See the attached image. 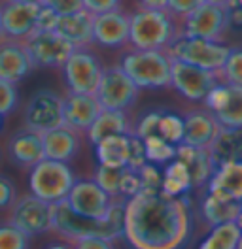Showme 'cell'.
I'll return each instance as SVG.
<instances>
[{
	"instance_id": "d590c367",
	"label": "cell",
	"mask_w": 242,
	"mask_h": 249,
	"mask_svg": "<svg viewBox=\"0 0 242 249\" xmlns=\"http://www.w3.org/2000/svg\"><path fill=\"white\" fill-rule=\"evenodd\" d=\"M121 172L123 168H108L99 164L97 170L93 174V179L99 183V187L106 191L112 198L120 196V181H121Z\"/></svg>"
},
{
	"instance_id": "f1b7e54d",
	"label": "cell",
	"mask_w": 242,
	"mask_h": 249,
	"mask_svg": "<svg viewBox=\"0 0 242 249\" xmlns=\"http://www.w3.org/2000/svg\"><path fill=\"white\" fill-rule=\"evenodd\" d=\"M227 85V83H225ZM220 126L225 128H241L242 126V87L227 85L225 104L212 113Z\"/></svg>"
},
{
	"instance_id": "30bf717a",
	"label": "cell",
	"mask_w": 242,
	"mask_h": 249,
	"mask_svg": "<svg viewBox=\"0 0 242 249\" xmlns=\"http://www.w3.org/2000/svg\"><path fill=\"white\" fill-rule=\"evenodd\" d=\"M10 223H14L19 231L27 236H40L51 232L53 227V204L30 195L17 196L15 204L10 208Z\"/></svg>"
},
{
	"instance_id": "7a4b0ae2",
	"label": "cell",
	"mask_w": 242,
	"mask_h": 249,
	"mask_svg": "<svg viewBox=\"0 0 242 249\" xmlns=\"http://www.w3.org/2000/svg\"><path fill=\"white\" fill-rule=\"evenodd\" d=\"M125 202L127 198L116 196L110 210L102 219H89L78 215L68 206L66 200L53 204V227L51 231L60 236L64 242H72L78 238L97 236L104 238L108 242H114L123 238V213H125Z\"/></svg>"
},
{
	"instance_id": "603a6c76",
	"label": "cell",
	"mask_w": 242,
	"mask_h": 249,
	"mask_svg": "<svg viewBox=\"0 0 242 249\" xmlns=\"http://www.w3.org/2000/svg\"><path fill=\"white\" fill-rule=\"evenodd\" d=\"M55 32L60 34L74 49L93 46V16L87 10H80L68 16H59Z\"/></svg>"
},
{
	"instance_id": "f546056e",
	"label": "cell",
	"mask_w": 242,
	"mask_h": 249,
	"mask_svg": "<svg viewBox=\"0 0 242 249\" xmlns=\"http://www.w3.org/2000/svg\"><path fill=\"white\" fill-rule=\"evenodd\" d=\"M191 178L189 172L183 166V162H180L178 159L170 160L168 164H165L163 170V183H161V191L170 195V196H183L191 191Z\"/></svg>"
},
{
	"instance_id": "9f6ffc18",
	"label": "cell",
	"mask_w": 242,
	"mask_h": 249,
	"mask_svg": "<svg viewBox=\"0 0 242 249\" xmlns=\"http://www.w3.org/2000/svg\"><path fill=\"white\" fill-rule=\"evenodd\" d=\"M2 124H4V117L0 115V130H2Z\"/></svg>"
},
{
	"instance_id": "681fc988",
	"label": "cell",
	"mask_w": 242,
	"mask_h": 249,
	"mask_svg": "<svg viewBox=\"0 0 242 249\" xmlns=\"http://www.w3.org/2000/svg\"><path fill=\"white\" fill-rule=\"evenodd\" d=\"M140 8H148V10H166L168 8V0H138Z\"/></svg>"
},
{
	"instance_id": "f5cc1de1",
	"label": "cell",
	"mask_w": 242,
	"mask_h": 249,
	"mask_svg": "<svg viewBox=\"0 0 242 249\" xmlns=\"http://www.w3.org/2000/svg\"><path fill=\"white\" fill-rule=\"evenodd\" d=\"M237 225H239V229L242 231V208H241V213H239V217H237V221H235Z\"/></svg>"
},
{
	"instance_id": "ac0fdd59",
	"label": "cell",
	"mask_w": 242,
	"mask_h": 249,
	"mask_svg": "<svg viewBox=\"0 0 242 249\" xmlns=\"http://www.w3.org/2000/svg\"><path fill=\"white\" fill-rule=\"evenodd\" d=\"M8 157L17 168H32L44 159L42 136L30 128H19L8 140Z\"/></svg>"
},
{
	"instance_id": "4316f807",
	"label": "cell",
	"mask_w": 242,
	"mask_h": 249,
	"mask_svg": "<svg viewBox=\"0 0 242 249\" xmlns=\"http://www.w3.org/2000/svg\"><path fill=\"white\" fill-rule=\"evenodd\" d=\"M241 208L242 202H239V200H233V198L222 196L218 193L206 191V195L202 196V202H201V213H202V219L208 227H216V225L237 221L239 213H241Z\"/></svg>"
},
{
	"instance_id": "c3c4849f",
	"label": "cell",
	"mask_w": 242,
	"mask_h": 249,
	"mask_svg": "<svg viewBox=\"0 0 242 249\" xmlns=\"http://www.w3.org/2000/svg\"><path fill=\"white\" fill-rule=\"evenodd\" d=\"M225 10V21H227V29H233V31H242V8L237 2H231Z\"/></svg>"
},
{
	"instance_id": "d4e9b609",
	"label": "cell",
	"mask_w": 242,
	"mask_h": 249,
	"mask_svg": "<svg viewBox=\"0 0 242 249\" xmlns=\"http://www.w3.org/2000/svg\"><path fill=\"white\" fill-rule=\"evenodd\" d=\"M93 145H97L101 140L110 136H120V134H133V123L129 119L127 111L120 109H101L99 117L85 132Z\"/></svg>"
},
{
	"instance_id": "60d3db41",
	"label": "cell",
	"mask_w": 242,
	"mask_h": 249,
	"mask_svg": "<svg viewBox=\"0 0 242 249\" xmlns=\"http://www.w3.org/2000/svg\"><path fill=\"white\" fill-rule=\"evenodd\" d=\"M146 160V149H144V142L135 134H129V149H127V166L138 170L140 166H144Z\"/></svg>"
},
{
	"instance_id": "5b68a950",
	"label": "cell",
	"mask_w": 242,
	"mask_h": 249,
	"mask_svg": "<svg viewBox=\"0 0 242 249\" xmlns=\"http://www.w3.org/2000/svg\"><path fill=\"white\" fill-rule=\"evenodd\" d=\"M74 181L76 176L70 164L51 159H42L36 162L29 174L30 193L49 204L66 200Z\"/></svg>"
},
{
	"instance_id": "e575fe53",
	"label": "cell",
	"mask_w": 242,
	"mask_h": 249,
	"mask_svg": "<svg viewBox=\"0 0 242 249\" xmlns=\"http://www.w3.org/2000/svg\"><path fill=\"white\" fill-rule=\"evenodd\" d=\"M30 236L19 231L14 223H0V249H29Z\"/></svg>"
},
{
	"instance_id": "7c38bea8",
	"label": "cell",
	"mask_w": 242,
	"mask_h": 249,
	"mask_svg": "<svg viewBox=\"0 0 242 249\" xmlns=\"http://www.w3.org/2000/svg\"><path fill=\"white\" fill-rule=\"evenodd\" d=\"M218 83H220L218 72H210V70H204V68L172 59L170 87H174L185 100L202 102L204 96L210 93L212 87Z\"/></svg>"
},
{
	"instance_id": "836d02e7",
	"label": "cell",
	"mask_w": 242,
	"mask_h": 249,
	"mask_svg": "<svg viewBox=\"0 0 242 249\" xmlns=\"http://www.w3.org/2000/svg\"><path fill=\"white\" fill-rule=\"evenodd\" d=\"M157 136H161L163 140L170 142L174 145L182 143V140H183V117L172 113V111H163V115L159 119Z\"/></svg>"
},
{
	"instance_id": "d6986e66",
	"label": "cell",
	"mask_w": 242,
	"mask_h": 249,
	"mask_svg": "<svg viewBox=\"0 0 242 249\" xmlns=\"http://www.w3.org/2000/svg\"><path fill=\"white\" fill-rule=\"evenodd\" d=\"M40 136H42V145H44V159L70 162L81 149V134L64 124L42 132Z\"/></svg>"
},
{
	"instance_id": "b9f144b4",
	"label": "cell",
	"mask_w": 242,
	"mask_h": 249,
	"mask_svg": "<svg viewBox=\"0 0 242 249\" xmlns=\"http://www.w3.org/2000/svg\"><path fill=\"white\" fill-rule=\"evenodd\" d=\"M201 4H204V0H168L166 12L174 17L176 21H182L185 16L195 12Z\"/></svg>"
},
{
	"instance_id": "1f68e13d",
	"label": "cell",
	"mask_w": 242,
	"mask_h": 249,
	"mask_svg": "<svg viewBox=\"0 0 242 249\" xmlns=\"http://www.w3.org/2000/svg\"><path fill=\"white\" fill-rule=\"evenodd\" d=\"M144 142V149H146V160L151 164H168L170 160L176 159V145L170 142L163 140L161 136H150Z\"/></svg>"
},
{
	"instance_id": "7bdbcfd3",
	"label": "cell",
	"mask_w": 242,
	"mask_h": 249,
	"mask_svg": "<svg viewBox=\"0 0 242 249\" xmlns=\"http://www.w3.org/2000/svg\"><path fill=\"white\" fill-rule=\"evenodd\" d=\"M17 200V187L4 174H0V212L10 210Z\"/></svg>"
},
{
	"instance_id": "ab89813d",
	"label": "cell",
	"mask_w": 242,
	"mask_h": 249,
	"mask_svg": "<svg viewBox=\"0 0 242 249\" xmlns=\"http://www.w3.org/2000/svg\"><path fill=\"white\" fill-rule=\"evenodd\" d=\"M142 191V181L138 170L125 166L121 172V181H120V196L121 198H133L135 195H138Z\"/></svg>"
},
{
	"instance_id": "816d5d0a",
	"label": "cell",
	"mask_w": 242,
	"mask_h": 249,
	"mask_svg": "<svg viewBox=\"0 0 242 249\" xmlns=\"http://www.w3.org/2000/svg\"><path fill=\"white\" fill-rule=\"evenodd\" d=\"M206 4H214V6H220V8H227L231 2H235V0H204Z\"/></svg>"
},
{
	"instance_id": "2e32d148",
	"label": "cell",
	"mask_w": 242,
	"mask_h": 249,
	"mask_svg": "<svg viewBox=\"0 0 242 249\" xmlns=\"http://www.w3.org/2000/svg\"><path fill=\"white\" fill-rule=\"evenodd\" d=\"M93 44L108 49L129 46V14L116 8L93 16Z\"/></svg>"
},
{
	"instance_id": "f907efd6",
	"label": "cell",
	"mask_w": 242,
	"mask_h": 249,
	"mask_svg": "<svg viewBox=\"0 0 242 249\" xmlns=\"http://www.w3.org/2000/svg\"><path fill=\"white\" fill-rule=\"evenodd\" d=\"M45 249H74L70 242H55V244H49Z\"/></svg>"
},
{
	"instance_id": "8d00e7d4",
	"label": "cell",
	"mask_w": 242,
	"mask_h": 249,
	"mask_svg": "<svg viewBox=\"0 0 242 249\" xmlns=\"http://www.w3.org/2000/svg\"><path fill=\"white\" fill-rule=\"evenodd\" d=\"M163 115V109H151L148 113H144L136 124H133V134L138 136L140 140H146L150 136H157V128H159V119Z\"/></svg>"
},
{
	"instance_id": "8fae6325",
	"label": "cell",
	"mask_w": 242,
	"mask_h": 249,
	"mask_svg": "<svg viewBox=\"0 0 242 249\" xmlns=\"http://www.w3.org/2000/svg\"><path fill=\"white\" fill-rule=\"evenodd\" d=\"M62 124V96L49 89H40L30 96L23 113V126L38 134Z\"/></svg>"
},
{
	"instance_id": "db71d44e",
	"label": "cell",
	"mask_w": 242,
	"mask_h": 249,
	"mask_svg": "<svg viewBox=\"0 0 242 249\" xmlns=\"http://www.w3.org/2000/svg\"><path fill=\"white\" fill-rule=\"evenodd\" d=\"M17 2H29V4H42V0H17Z\"/></svg>"
},
{
	"instance_id": "8992f818",
	"label": "cell",
	"mask_w": 242,
	"mask_h": 249,
	"mask_svg": "<svg viewBox=\"0 0 242 249\" xmlns=\"http://www.w3.org/2000/svg\"><path fill=\"white\" fill-rule=\"evenodd\" d=\"M229 47L231 46H227L223 42H212V40L178 34L172 40V44L166 47V53L174 61L187 62L210 72H218L225 62Z\"/></svg>"
},
{
	"instance_id": "83f0119b",
	"label": "cell",
	"mask_w": 242,
	"mask_h": 249,
	"mask_svg": "<svg viewBox=\"0 0 242 249\" xmlns=\"http://www.w3.org/2000/svg\"><path fill=\"white\" fill-rule=\"evenodd\" d=\"M127 149H129V134L110 136L95 145L99 164L108 166V168H125L127 166Z\"/></svg>"
},
{
	"instance_id": "ba28073f",
	"label": "cell",
	"mask_w": 242,
	"mask_h": 249,
	"mask_svg": "<svg viewBox=\"0 0 242 249\" xmlns=\"http://www.w3.org/2000/svg\"><path fill=\"white\" fill-rule=\"evenodd\" d=\"M140 89L133 83L120 64L106 66L99 81V87L95 91V96L102 109H120L129 111L138 100Z\"/></svg>"
},
{
	"instance_id": "5bb4252c",
	"label": "cell",
	"mask_w": 242,
	"mask_h": 249,
	"mask_svg": "<svg viewBox=\"0 0 242 249\" xmlns=\"http://www.w3.org/2000/svg\"><path fill=\"white\" fill-rule=\"evenodd\" d=\"M180 25V34L191 36V38H202L212 42H222L227 32L225 10L214 4H201L195 12L185 16Z\"/></svg>"
},
{
	"instance_id": "44dd1931",
	"label": "cell",
	"mask_w": 242,
	"mask_h": 249,
	"mask_svg": "<svg viewBox=\"0 0 242 249\" xmlns=\"http://www.w3.org/2000/svg\"><path fill=\"white\" fill-rule=\"evenodd\" d=\"M220 130V124L212 111L206 108L189 109L183 115V140L182 143L195 145V147H208Z\"/></svg>"
},
{
	"instance_id": "6f0895ef",
	"label": "cell",
	"mask_w": 242,
	"mask_h": 249,
	"mask_svg": "<svg viewBox=\"0 0 242 249\" xmlns=\"http://www.w3.org/2000/svg\"><path fill=\"white\" fill-rule=\"evenodd\" d=\"M235 2H237V4H239V6L242 8V0H235Z\"/></svg>"
},
{
	"instance_id": "9c48e42d",
	"label": "cell",
	"mask_w": 242,
	"mask_h": 249,
	"mask_svg": "<svg viewBox=\"0 0 242 249\" xmlns=\"http://www.w3.org/2000/svg\"><path fill=\"white\" fill-rule=\"evenodd\" d=\"M23 46L34 68H60L74 51V46L55 31H34L23 40Z\"/></svg>"
},
{
	"instance_id": "f6af8a7d",
	"label": "cell",
	"mask_w": 242,
	"mask_h": 249,
	"mask_svg": "<svg viewBox=\"0 0 242 249\" xmlns=\"http://www.w3.org/2000/svg\"><path fill=\"white\" fill-rule=\"evenodd\" d=\"M74 249H116L114 242H108L104 238H97V236H87V238H78L70 242Z\"/></svg>"
},
{
	"instance_id": "74e56055",
	"label": "cell",
	"mask_w": 242,
	"mask_h": 249,
	"mask_svg": "<svg viewBox=\"0 0 242 249\" xmlns=\"http://www.w3.org/2000/svg\"><path fill=\"white\" fill-rule=\"evenodd\" d=\"M138 176L142 181V191L146 193H153V191H161V183H163V170L157 164L146 162L144 166L138 168ZM140 191V193H142Z\"/></svg>"
},
{
	"instance_id": "e0dca14e",
	"label": "cell",
	"mask_w": 242,
	"mask_h": 249,
	"mask_svg": "<svg viewBox=\"0 0 242 249\" xmlns=\"http://www.w3.org/2000/svg\"><path fill=\"white\" fill-rule=\"evenodd\" d=\"M101 104L95 94L68 93L62 96V124L80 134H85L101 113Z\"/></svg>"
},
{
	"instance_id": "6da1fadb",
	"label": "cell",
	"mask_w": 242,
	"mask_h": 249,
	"mask_svg": "<svg viewBox=\"0 0 242 249\" xmlns=\"http://www.w3.org/2000/svg\"><path fill=\"white\" fill-rule=\"evenodd\" d=\"M191 234L193 210L187 195L142 191L127 198L123 238L133 249H183Z\"/></svg>"
},
{
	"instance_id": "4dcf8cb0",
	"label": "cell",
	"mask_w": 242,
	"mask_h": 249,
	"mask_svg": "<svg viewBox=\"0 0 242 249\" xmlns=\"http://www.w3.org/2000/svg\"><path fill=\"white\" fill-rule=\"evenodd\" d=\"M242 231L235 221L210 227V234L201 242L199 249H237Z\"/></svg>"
},
{
	"instance_id": "ee69618b",
	"label": "cell",
	"mask_w": 242,
	"mask_h": 249,
	"mask_svg": "<svg viewBox=\"0 0 242 249\" xmlns=\"http://www.w3.org/2000/svg\"><path fill=\"white\" fill-rule=\"evenodd\" d=\"M42 6L53 10L57 16H68V14L83 10L81 0H42Z\"/></svg>"
},
{
	"instance_id": "ffe728a7",
	"label": "cell",
	"mask_w": 242,
	"mask_h": 249,
	"mask_svg": "<svg viewBox=\"0 0 242 249\" xmlns=\"http://www.w3.org/2000/svg\"><path fill=\"white\" fill-rule=\"evenodd\" d=\"M34 70L23 42L2 40L0 42V79L19 83Z\"/></svg>"
},
{
	"instance_id": "3957f363",
	"label": "cell",
	"mask_w": 242,
	"mask_h": 249,
	"mask_svg": "<svg viewBox=\"0 0 242 249\" xmlns=\"http://www.w3.org/2000/svg\"><path fill=\"white\" fill-rule=\"evenodd\" d=\"M180 34V25L166 10L138 8L129 14V46L135 49H166Z\"/></svg>"
},
{
	"instance_id": "7402d4cb",
	"label": "cell",
	"mask_w": 242,
	"mask_h": 249,
	"mask_svg": "<svg viewBox=\"0 0 242 249\" xmlns=\"http://www.w3.org/2000/svg\"><path fill=\"white\" fill-rule=\"evenodd\" d=\"M176 159L180 162H183V166L189 172L193 189L206 187L212 172H214V166H212L210 155H208L206 147H195V145H187V143H178L176 145Z\"/></svg>"
},
{
	"instance_id": "d6a6232c",
	"label": "cell",
	"mask_w": 242,
	"mask_h": 249,
	"mask_svg": "<svg viewBox=\"0 0 242 249\" xmlns=\"http://www.w3.org/2000/svg\"><path fill=\"white\" fill-rule=\"evenodd\" d=\"M218 78L227 85L242 87V46H231L223 66L218 70Z\"/></svg>"
},
{
	"instance_id": "680465c9",
	"label": "cell",
	"mask_w": 242,
	"mask_h": 249,
	"mask_svg": "<svg viewBox=\"0 0 242 249\" xmlns=\"http://www.w3.org/2000/svg\"><path fill=\"white\" fill-rule=\"evenodd\" d=\"M2 40H4V38H2V32H0V42H2Z\"/></svg>"
},
{
	"instance_id": "4fadbf2b",
	"label": "cell",
	"mask_w": 242,
	"mask_h": 249,
	"mask_svg": "<svg viewBox=\"0 0 242 249\" xmlns=\"http://www.w3.org/2000/svg\"><path fill=\"white\" fill-rule=\"evenodd\" d=\"M42 4H29L17 0H4L0 4V32L4 40L23 42L36 31V19Z\"/></svg>"
},
{
	"instance_id": "f35d334b",
	"label": "cell",
	"mask_w": 242,
	"mask_h": 249,
	"mask_svg": "<svg viewBox=\"0 0 242 249\" xmlns=\"http://www.w3.org/2000/svg\"><path fill=\"white\" fill-rule=\"evenodd\" d=\"M19 104V91L17 85L0 79V115L6 117L10 115Z\"/></svg>"
},
{
	"instance_id": "cb8c5ba5",
	"label": "cell",
	"mask_w": 242,
	"mask_h": 249,
	"mask_svg": "<svg viewBox=\"0 0 242 249\" xmlns=\"http://www.w3.org/2000/svg\"><path fill=\"white\" fill-rule=\"evenodd\" d=\"M206 149L214 168L227 162H242V126L241 128L220 126L216 138Z\"/></svg>"
},
{
	"instance_id": "11a10c76",
	"label": "cell",
	"mask_w": 242,
	"mask_h": 249,
	"mask_svg": "<svg viewBox=\"0 0 242 249\" xmlns=\"http://www.w3.org/2000/svg\"><path fill=\"white\" fill-rule=\"evenodd\" d=\"M237 249H242V234H241V240H239V244H237Z\"/></svg>"
},
{
	"instance_id": "484cf974",
	"label": "cell",
	"mask_w": 242,
	"mask_h": 249,
	"mask_svg": "<svg viewBox=\"0 0 242 249\" xmlns=\"http://www.w3.org/2000/svg\"><path fill=\"white\" fill-rule=\"evenodd\" d=\"M206 191L242 202V162H227L214 168Z\"/></svg>"
},
{
	"instance_id": "bcb514c9",
	"label": "cell",
	"mask_w": 242,
	"mask_h": 249,
	"mask_svg": "<svg viewBox=\"0 0 242 249\" xmlns=\"http://www.w3.org/2000/svg\"><path fill=\"white\" fill-rule=\"evenodd\" d=\"M81 2H83V10H87L91 16L116 10L121 4V0H81Z\"/></svg>"
},
{
	"instance_id": "9a60e30c",
	"label": "cell",
	"mask_w": 242,
	"mask_h": 249,
	"mask_svg": "<svg viewBox=\"0 0 242 249\" xmlns=\"http://www.w3.org/2000/svg\"><path fill=\"white\" fill-rule=\"evenodd\" d=\"M112 196L102 191L99 183L89 178V179H76L66 202L74 210L78 215L89 219H102L110 210Z\"/></svg>"
},
{
	"instance_id": "277c9868",
	"label": "cell",
	"mask_w": 242,
	"mask_h": 249,
	"mask_svg": "<svg viewBox=\"0 0 242 249\" xmlns=\"http://www.w3.org/2000/svg\"><path fill=\"white\" fill-rule=\"evenodd\" d=\"M121 70L142 89H168L172 59L166 49H127L120 59Z\"/></svg>"
},
{
	"instance_id": "7dc6e473",
	"label": "cell",
	"mask_w": 242,
	"mask_h": 249,
	"mask_svg": "<svg viewBox=\"0 0 242 249\" xmlns=\"http://www.w3.org/2000/svg\"><path fill=\"white\" fill-rule=\"evenodd\" d=\"M57 21H59V16L53 10L42 6V10L38 14V19H36V31H55Z\"/></svg>"
},
{
	"instance_id": "52a82bcc",
	"label": "cell",
	"mask_w": 242,
	"mask_h": 249,
	"mask_svg": "<svg viewBox=\"0 0 242 249\" xmlns=\"http://www.w3.org/2000/svg\"><path fill=\"white\" fill-rule=\"evenodd\" d=\"M102 62L89 47H78L60 66L64 85L68 93L95 94L102 76Z\"/></svg>"
}]
</instances>
